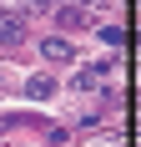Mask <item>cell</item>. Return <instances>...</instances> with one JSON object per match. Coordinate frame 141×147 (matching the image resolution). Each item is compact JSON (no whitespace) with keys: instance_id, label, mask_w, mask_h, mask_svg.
<instances>
[{"instance_id":"6da1fadb","label":"cell","mask_w":141,"mask_h":147,"mask_svg":"<svg viewBox=\"0 0 141 147\" xmlns=\"http://www.w3.org/2000/svg\"><path fill=\"white\" fill-rule=\"evenodd\" d=\"M20 36H25V20L15 10H0V41H20Z\"/></svg>"},{"instance_id":"5b68a950","label":"cell","mask_w":141,"mask_h":147,"mask_svg":"<svg viewBox=\"0 0 141 147\" xmlns=\"http://www.w3.org/2000/svg\"><path fill=\"white\" fill-rule=\"evenodd\" d=\"M86 15H81V5H66V10H61V26H81Z\"/></svg>"},{"instance_id":"52a82bcc","label":"cell","mask_w":141,"mask_h":147,"mask_svg":"<svg viewBox=\"0 0 141 147\" xmlns=\"http://www.w3.org/2000/svg\"><path fill=\"white\" fill-rule=\"evenodd\" d=\"M76 5H91V0H76Z\"/></svg>"},{"instance_id":"3957f363","label":"cell","mask_w":141,"mask_h":147,"mask_svg":"<svg viewBox=\"0 0 141 147\" xmlns=\"http://www.w3.org/2000/svg\"><path fill=\"white\" fill-rule=\"evenodd\" d=\"M51 91H56V81H51V76H30V81H25V96H35V102H45Z\"/></svg>"},{"instance_id":"8992f818","label":"cell","mask_w":141,"mask_h":147,"mask_svg":"<svg viewBox=\"0 0 141 147\" xmlns=\"http://www.w3.org/2000/svg\"><path fill=\"white\" fill-rule=\"evenodd\" d=\"M30 5H51V0H30Z\"/></svg>"},{"instance_id":"7a4b0ae2","label":"cell","mask_w":141,"mask_h":147,"mask_svg":"<svg viewBox=\"0 0 141 147\" xmlns=\"http://www.w3.org/2000/svg\"><path fill=\"white\" fill-rule=\"evenodd\" d=\"M41 51H45V61H61V66L70 61V41H61V36H45Z\"/></svg>"},{"instance_id":"277c9868","label":"cell","mask_w":141,"mask_h":147,"mask_svg":"<svg viewBox=\"0 0 141 147\" xmlns=\"http://www.w3.org/2000/svg\"><path fill=\"white\" fill-rule=\"evenodd\" d=\"M101 76H111V66H86L76 86H101Z\"/></svg>"}]
</instances>
